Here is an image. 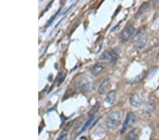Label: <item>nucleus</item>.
Masks as SVG:
<instances>
[{
    "mask_svg": "<svg viewBox=\"0 0 159 140\" xmlns=\"http://www.w3.org/2000/svg\"><path fill=\"white\" fill-rule=\"evenodd\" d=\"M148 40L147 29L144 27L140 28L133 38V43L136 50H141L146 46Z\"/></svg>",
    "mask_w": 159,
    "mask_h": 140,
    "instance_id": "nucleus-1",
    "label": "nucleus"
},
{
    "mask_svg": "<svg viewBox=\"0 0 159 140\" xmlns=\"http://www.w3.org/2000/svg\"><path fill=\"white\" fill-rule=\"evenodd\" d=\"M121 122V114L119 111H112L106 118V125L110 129H115Z\"/></svg>",
    "mask_w": 159,
    "mask_h": 140,
    "instance_id": "nucleus-2",
    "label": "nucleus"
},
{
    "mask_svg": "<svg viewBox=\"0 0 159 140\" xmlns=\"http://www.w3.org/2000/svg\"><path fill=\"white\" fill-rule=\"evenodd\" d=\"M134 30L135 29L134 25L131 24H128L125 27V29L122 30V32L120 33L119 36V41L122 43L127 42L130 39L131 37L132 36L133 34H134Z\"/></svg>",
    "mask_w": 159,
    "mask_h": 140,
    "instance_id": "nucleus-3",
    "label": "nucleus"
},
{
    "mask_svg": "<svg viewBox=\"0 0 159 140\" xmlns=\"http://www.w3.org/2000/svg\"><path fill=\"white\" fill-rule=\"evenodd\" d=\"M119 54V50L115 48L110 50H107L101 56V60L108 61L110 65H114L116 62Z\"/></svg>",
    "mask_w": 159,
    "mask_h": 140,
    "instance_id": "nucleus-4",
    "label": "nucleus"
},
{
    "mask_svg": "<svg viewBox=\"0 0 159 140\" xmlns=\"http://www.w3.org/2000/svg\"><path fill=\"white\" fill-rule=\"evenodd\" d=\"M136 120V117L135 115L132 113V112H129L126 115V118H125V120L123 123V125L122 127V130H121V134H124L125 132L127 130V129L129 128V127L130 125L134 123Z\"/></svg>",
    "mask_w": 159,
    "mask_h": 140,
    "instance_id": "nucleus-5",
    "label": "nucleus"
},
{
    "mask_svg": "<svg viewBox=\"0 0 159 140\" xmlns=\"http://www.w3.org/2000/svg\"><path fill=\"white\" fill-rule=\"evenodd\" d=\"M143 101L142 96L139 93H135L132 95L129 98V103L131 105L134 107L139 106L142 103Z\"/></svg>",
    "mask_w": 159,
    "mask_h": 140,
    "instance_id": "nucleus-6",
    "label": "nucleus"
},
{
    "mask_svg": "<svg viewBox=\"0 0 159 140\" xmlns=\"http://www.w3.org/2000/svg\"><path fill=\"white\" fill-rule=\"evenodd\" d=\"M155 108H156V102L153 100H150L145 104V106L143 108V112L145 114L148 115L152 113V112L155 110Z\"/></svg>",
    "mask_w": 159,
    "mask_h": 140,
    "instance_id": "nucleus-7",
    "label": "nucleus"
},
{
    "mask_svg": "<svg viewBox=\"0 0 159 140\" xmlns=\"http://www.w3.org/2000/svg\"><path fill=\"white\" fill-rule=\"evenodd\" d=\"M110 86V79H106L102 81L98 87V93L100 94H105L107 91L108 90Z\"/></svg>",
    "mask_w": 159,
    "mask_h": 140,
    "instance_id": "nucleus-8",
    "label": "nucleus"
},
{
    "mask_svg": "<svg viewBox=\"0 0 159 140\" xmlns=\"http://www.w3.org/2000/svg\"><path fill=\"white\" fill-rule=\"evenodd\" d=\"M105 67H106V66H105V64L103 63H97L96 65H95L93 66V69H92L91 70V73L92 75L93 76H98L100 74H101L102 71L104 70Z\"/></svg>",
    "mask_w": 159,
    "mask_h": 140,
    "instance_id": "nucleus-9",
    "label": "nucleus"
},
{
    "mask_svg": "<svg viewBox=\"0 0 159 140\" xmlns=\"http://www.w3.org/2000/svg\"><path fill=\"white\" fill-rule=\"evenodd\" d=\"M116 100V91H110L106 98V102L107 104L112 105Z\"/></svg>",
    "mask_w": 159,
    "mask_h": 140,
    "instance_id": "nucleus-10",
    "label": "nucleus"
},
{
    "mask_svg": "<svg viewBox=\"0 0 159 140\" xmlns=\"http://www.w3.org/2000/svg\"><path fill=\"white\" fill-rule=\"evenodd\" d=\"M93 120H94V115L91 116V118L89 119V120L87 121L85 124H84V125L83 126V127H82V129H81V131H80V132H79V134H81V133H82V132H84V131H86L89 127H91V123H92V122L93 121Z\"/></svg>",
    "mask_w": 159,
    "mask_h": 140,
    "instance_id": "nucleus-11",
    "label": "nucleus"
},
{
    "mask_svg": "<svg viewBox=\"0 0 159 140\" xmlns=\"http://www.w3.org/2000/svg\"><path fill=\"white\" fill-rule=\"evenodd\" d=\"M66 78V74L64 72H61L59 73V75L57 76V85L60 86L64 82Z\"/></svg>",
    "mask_w": 159,
    "mask_h": 140,
    "instance_id": "nucleus-12",
    "label": "nucleus"
},
{
    "mask_svg": "<svg viewBox=\"0 0 159 140\" xmlns=\"http://www.w3.org/2000/svg\"><path fill=\"white\" fill-rule=\"evenodd\" d=\"M126 140H137V134L134 130L130 131L127 134Z\"/></svg>",
    "mask_w": 159,
    "mask_h": 140,
    "instance_id": "nucleus-13",
    "label": "nucleus"
},
{
    "mask_svg": "<svg viewBox=\"0 0 159 140\" xmlns=\"http://www.w3.org/2000/svg\"><path fill=\"white\" fill-rule=\"evenodd\" d=\"M60 10L61 9H60V10H59V11L57 12V13H56V14H55V15H54V16H52V17H51V19L49 20V21H48V23H47V24H46L45 25V27H48V26H49V25L51 24H52V23L53 22V21H54V20H55V17L56 16H57V15H58V14H59V13H60Z\"/></svg>",
    "mask_w": 159,
    "mask_h": 140,
    "instance_id": "nucleus-14",
    "label": "nucleus"
},
{
    "mask_svg": "<svg viewBox=\"0 0 159 140\" xmlns=\"http://www.w3.org/2000/svg\"><path fill=\"white\" fill-rule=\"evenodd\" d=\"M66 135H67V134L66 133H62L61 134H60V137H58L57 140H64L66 137Z\"/></svg>",
    "mask_w": 159,
    "mask_h": 140,
    "instance_id": "nucleus-15",
    "label": "nucleus"
},
{
    "mask_svg": "<svg viewBox=\"0 0 159 140\" xmlns=\"http://www.w3.org/2000/svg\"><path fill=\"white\" fill-rule=\"evenodd\" d=\"M156 58H157V60H159V52H158L157 56H156Z\"/></svg>",
    "mask_w": 159,
    "mask_h": 140,
    "instance_id": "nucleus-16",
    "label": "nucleus"
},
{
    "mask_svg": "<svg viewBox=\"0 0 159 140\" xmlns=\"http://www.w3.org/2000/svg\"><path fill=\"white\" fill-rule=\"evenodd\" d=\"M157 128H158V132H159V121H158V124H157Z\"/></svg>",
    "mask_w": 159,
    "mask_h": 140,
    "instance_id": "nucleus-17",
    "label": "nucleus"
},
{
    "mask_svg": "<svg viewBox=\"0 0 159 140\" xmlns=\"http://www.w3.org/2000/svg\"><path fill=\"white\" fill-rule=\"evenodd\" d=\"M81 140H82V139H81Z\"/></svg>",
    "mask_w": 159,
    "mask_h": 140,
    "instance_id": "nucleus-18",
    "label": "nucleus"
}]
</instances>
